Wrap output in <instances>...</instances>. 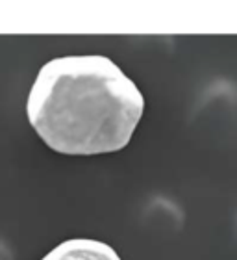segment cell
Instances as JSON below:
<instances>
[{
    "label": "cell",
    "mask_w": 237,
    "mask_h": 260,
    "mask_svg": "<svg viewBox=\"0 0 237 260\" xmlns=\"http://www.w3.org/2000/svg\"><path fill=\"white\" fill-rule=\"evenodd\" d=\"M41 260H123L106 242L91 238H70L56 245Z\"/></svg>",
    "instance_id": "cell-2"
},
{
    "label": "cell",
    "mask_w": 237,
    "mask_h": 260,
    "mask_svg": "<svg viewBox=\"0 0 237 260\" xmlns=\"http://www.w3.org/2000/svg\"><path fill=\"white\" fill-rule=\"evenodd\" d=\"M145 112L135 82L108 56H61L39 69L26 101L37 136L59 154L95 156L128 145Z\"/></svg>",
    "instance_id": "cell-1"
}]
</instances>
